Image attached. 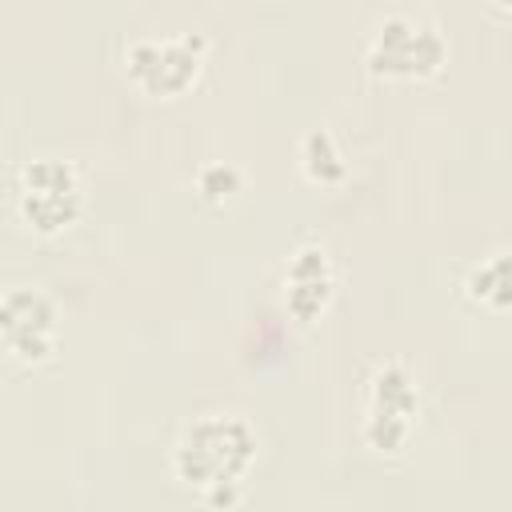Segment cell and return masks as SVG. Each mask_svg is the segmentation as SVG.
Returning a JSON list of instances; mask_svg holds the SVG:
<instances>
[{
    "label": "cell",
    "mask_w": 512,
    "mask_h": 512,
    "mask_svg": "<svg viewBox=\"0 0 512 512\" xmlns=\"http://www.w3.org/2000/svg\"><path fill=\"white\" fill-rule=\"evenodd\" d=\"M256 428L236 412H208L172 444V476L184 488H196L208 496V504H236L240 480L256 464Z\"/></svg>",
    "instance_id": "cell-1"
},
{
    "label": "cell",
    "mask_w": 512,
    "mask_h": 512,
    "mask_svg": "<svg viewBox=\"0 0 512 512\" xmlns=\"http://www.w3.org/2000/svg\"><path fill=\"white\" fill-rule=\"evenodd\" d=\"M300 168H304V176L312 184H340L348 176V160L336 148V140H332L328 128L304 132V140H300Z\"/></svg>",
    "instance_id": "cell-9"
},
{
    "label": "cell",
    "mask_w": 512,
    "mask_h": 512,
    "mask_svg": "<svg viewBox=\"0 0 512 512\" xmlns=\"http://www.w3.org/2000/svg\"><path fill=\"white\" fill-rule=\"evenodd\" d=\"M464 292L472 304L488 312H508L512 308V252H492L488 260H480L468 272Z\"/></svg>",
    "instance_id": "cell-8"
},
{
    "label": "cell",
    "mask_w": 512,
    "mask_h": 512,
    "mask_svg": "<svg viewBox=\"0 0 512 512\" xmlns=\"http://www.w3.org/2000/svg\"><path fill=\"white\" fill-rule=\"evenodd\" d=\"M56 304L48 292L16 284L0 300V336L4 348L24 364H44L56 352Z\"/></svg>",
    "instance_id": "cell-6"
},
{
    "label": "cell",
    "mask_w": 512,
    "mask_h": 512,
    "mask_svg": "<svg viewBox=\"0 0 512 512\" xmlns=\"http://www.w3.org/2000/svg\"><path fill=\"white\" fill-rule=\"evenodd\" d=\"M420 416V392L404 364L384 360L368 380V408H364V444L380 456H396L408 448Z\"/></svg>",
    "instance_id": "cell-4"
},
{
    "label": "cell",
    "mask_w": 512,
    "mask_h": 512,
    "mask_svg": "<svg viewBox=\"0 0 512 512\" xmlns=\"http://www.w3.org/2000/svg\"><path fill=\"white\" fill-rule=\"evenodd\" d=\"M204 36H148V40H136L128 44L124 52V72L128 80L144 92V96H156V100H172V96H184L196 80H200V68H204Z\"/></svg>",
    "instance_id": "cell-5"
},
{
    "label": "cell",
    "mask_w": 512,
    "mask_h": 512,
    "mask_svg": "<svg viewBox=\"0 0 512 512\" xmlns=\"http://www.w3.org/2000/svg\"><path fill=\"white\" fill-rule=\"evenodd\" d=\"M448 44L436 24L416 16H384L364 48V68L376 80H428L444 68Z\"/></svg>",
    "instance_id": "cell-2"
},
{
    "label": "cell",
    "mask_w": 512,
    "mask_h": 512,
    "mask_svg": "<svg viewBox=\"0 0 512 512\" xmlns=\"http://www.w3.org/2000/svg\"><path fill=\"white\" fill-rule=\"evenodd\" d=\"M196 188H200L204 200L224 204V200H232V196L240 192V172H236L232 164H204V168L196 172Z\"/></svg>",
    "instance_id": "cell-10"
},
{
    "label": "cell",
    "mask_w": 512,
    "mask_h": 512,
    "mask_svg": "<svg viewBox=\"0 0 512 512\" xmlns=\"http://www.w3.org/2000/svg\"><path fill=\"white\" fill-rule=\"evenodd\" d=\"M332 292H336V272H332L328 248L300 244L284 268V308L292 312V320L312 324L316 316H324V308L332 304Z\"/></svg>",
    "instance_id": "cell-7"
},
{
    "label": "cell",
    "mask_w": 512,
    "mask_h": 512,
    "mask_svg": "<svg viewBox=\"0 0 512 512\" xmlns=\"http://www.w3.org/2000/svg\"><path fill=\"white\" fill-rule=\"evenodd\" d=\"M16 208L40 236L72 228L84 212V180L64 156H32L16 180Z\"/></svg>",
    "instance_id": "cell-3"
},
{
    "label": "cell",
    "mask_w": 512,
    "mask_h": 512,
    "mask_svg": "<svg viewBox=\"0 0 512 512\" xmlns=\"http://www.w3.org/2000/svg\"><path fill=\"white\" fill-rule=\"evenodd\" d=\"M496 4H500V8H504V12H512V0H496Z\"/></svg>",
    "instance_id": "cell-11"
}]
</instances>
